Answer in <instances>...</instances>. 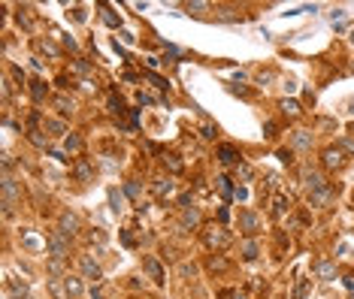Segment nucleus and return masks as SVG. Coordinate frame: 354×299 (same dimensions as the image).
Here are the masks:
<instances>
[{"label": "nucleus", "mask_w": 354, "mask_h": 299, "mask_svg": "<svg viewBox=\"0 0 354 299\" xmlns=\"http://www.w3.org/2000/svg\"><path fill=\"white\" fill-rule=\"evenodd\" d=\"M151 191H155V197H170V194H173V182H170V178H158V182L151 185Z\"/></svg>", "instance_id": "nucleus-20"}, {"label": "nucleus", "mask_w": 354, "mask_h": 299, "mask_svg": "<svg viewBox=\"0 0 354 299\" xmlns=\"http://www.w3.org/2000/svg\"><path fill=\"white\" fill-rule=\"evenodd\" d=\"M276 157H279L282 163H294V151H291V148H279V151H276Z\"/></svg>", "instance_id": "nucleus-39"}, {"label": "nucleus", "mask_w": 354, "mask_h": 299, "mask_svg": "<svg viewBox=\"0 0 354 299\" xmlns=\"http://www.w3.org/2000/svg\"><path fill=\"white\" fill-rule=\"evenodd\" d=\"M109 112H112V115H118V118L124 115V103H121V97L109 94Z\"/></svg>", "instance_id": "nucleus-32"}, {"label": "nucleus", "mask_w": 354, "mask_h": 299, "mask_svg": "<svg viewBox=\"0 0 354 299\" xmlns=\"http://www.w3.org/2000/svg\"><path fill=\"white\" fill-rule=\"evenodd\" d=\"M124 194H127L130 200H136V197H139V185H136V182H127V185H124Z\"/></svg>", "instance_id": "nucleus-43"}, {"label": "nucleus", "mask_w": 354, "mask_h": 299, "mask_svg": "<svg viewBox=\"0 0 354 299\" xmlns=\"http://www.w3.org/2000/svg\"><path fill=\"white\" fill-rule=\"evenodd\" d=\"M9 73H12V79H18V82L24 85V70H18V67H9Z\"/></svg>", "instance_id": "nucleus-44"}, {"label": "nucleus", "mask_w": 354, "mask_h": 299, "mask_svg": "<svg viewBox=\"0 0 354 299\" xmlns=\"http://www.w3.org/2000/svg\"><path fill=\"white\" fill-rule=\"evenodd\" d=\"M30 97H33L36 103H42V100H45V82L33 79V82H30Z\"/></svg>", "instance_id": "nucleus-24"}, {"label": "nucleus", "mask_w": 354, "mask_h": 299, "mask_svg": "<svg viewBox=\"0 0 354 299\" xmlns=\"http://www.w3.org/2000/svg\"><path fill=\"white\" fill-rule=\"evenodd\" d=\"M312 142H315V136H312L309 130H294V133H291V145H294L297 151H312Z\"/></svg>", "instance_id": "nucleus-8"}, {"label": "nucleus", "mask_w": 354, "mask_h": 299, "mask_svg": "<svg viewBox=\"0 0 354 299\" xmlns=\"http://www.w3.org/2000/svg\"><path fill=\"white\" fill-rule=\"evenodd\" d=\"M264 130H267L264 136H276V124H273V121H267V124H264Z\"/></svg>", "instance_id": "nucleus-47"}, {"label": "nucleus", "mask_w": 354, "mask_h": 299, "mask_svg": "<svg viewBox=\"0 0 354 299\" xmlns=\"http://www.w3.org/2000/svg\"><path fill=\"white\" fill-rule=\"evenodd\" d=\"M73 172H76V178H79V182H91V178H94V169H91V163H88V160H79Z\"/></svg>", "instance_id": "nucleus-16"}, {"label": "nucleus", "mask_w": 354, "mask_h": 299, "mask_svg": "<svg viewBox=\"0 0 354 299\" xmlns=\"http://www.w3.org/2000/svg\"><path fill=\"white\" fill-rule=\"evenodd\" d=\"M236 175H239L242 182H251V166H248V163H239V166H236Z\"/></svg>", "instance_id": "nucleus-40"}, {"label": "nucleus", "mask_w": 354, "mask_h": 299, "mask_svg": "<svg viewBox=\"0 0 354 299\" xmlns=\"http://www.w3.org/2000/svg\"><path fill=\"white\" fill-rule=\"evenodd\" d=\"M100 9H103V21H106L109 27H121V18H118V15L109 9V6H100Z\"/></svg>", "instance_id": "nucleus-29"}, {"label": "nucleus", "mask_w": 354, "mask_h": 299, "mask_svg": "<svg viewBox=\"0 0 354 299\" xmlns=\"http://www.w3.org/2000/svg\"><path fill=\"white\" fill-rule=\"evenodd\" d=\"M45 130H48L52 136H67V133H70V130H67V124H64V121H58V118H48V121H45Z\"/></svg>", "instance_id": "nucleus-19"}, {"label": "nucleus", "mask_w": 354, "mask_h": 299, "mask_svg": "<svg viewBox=\"0 0 354 299\" xmlns=\"http://www.w3.org/2000/svg\"><path fill=\"white\" fill-rule=\"evenodd\" d=\"M239 230L248 233V236H255V233L261 230V218H258L255 212H239Z\"/></svg>", "instance_id": "nucleus-9"}, {"label": "nucleus", "mask_w": 354, "mask_h": 299, "mask_svg": "<svg viewBox=\"0 0 354 299\" xmlns=\"http://www.w3.org/2000/svg\"><path fill=\"white\" fill-rule=\"evenodd\" d=\"M348 39H351V42H354V30H351V33H348Z\"/></svg>", "instance_id": "nucleus-51"}, {"label": "nucleus", "mask_w": 354, "mask_h": 299, "mask_svg": "<svg viewBox=\"0 0 354 299\" xmlns=\"http://www.w3.org/2000/svg\"><path fill=\"white\" fill-rule=\"evenodd\" d=\"M64 287H67V296H70V299H79V296H82V281H79V278L64 275Z\"/></svg>", "instance_id": "nucleus-14"}, {"label": "nucleus", "mask_w": 354, "mask_h": 299, "mask_svg": "<svg viewBox=\"0 0 354 299\" xmlns=\"http://www.w3.org/2000/svg\"><path fill=\"white\" fill-rule=\"evenodd\" d=\"M321 163H324L327 169H339V166L345 163V157H342V148H339V145H336V148H333V145H330V148H324V154H321Z\"/></svg>", "instance_id": "nucleus-6"}, {"label": "nucleus", "mask_w": 354, "mask_h": 299, "mask_svg": "<svg viewBox=\"0 0 354 299\" xmlns=\"http://www.w3.org/2000/svg\"><path fill=\"white\" fill-rule=\"evenodd\" d=\"M300 178H303V185L309 188V194H312V191H321V188H327L324 175H321L318 169H312V166H303V169H300Z\"/></svg>", "instance_id": "nucleus-5"}, {"label": "nucleus", "mask_w": 354, "mask_h": 299, "mask_svg": "<svg viewBox=\"0 0 354 299\" xmlns=\"http://www.w3.org/2000/svg\"><path fill=\"white\" fill-rule=\"evenodd\" d=\"M279 109H282V112H285V115H291V118H297V115H300V112H303V109H300V103H297V100H282V103H279Z\"/></svg>", "instance_id": "nucleus-25"}, {"label": "nucleus", "mask_w": 354, "mask_h": 299, "mask_svg": "<svg viewBox=\"0 0 354 299\" xmlns=\"http://www.w3.org/2000/svg\"><path fill=\"white\" fill-rule=\"evenodd\" d=\"M242 257L245 260H258V242L255 239H245L242 242Z\"/></svg>", "instance_id": "nucleus-27"}, {"label": "nucleus", "mask_w": 354, "mask_h": 299, "mask_svg": "<svg viewBox=\"0 0 354 299\" xmlns=\"http://www.w3.org/2000/svg\"><path fill=\"white\" fill-rule=\"evenodd\" d=\"M82 145H85V142H82L79 133H67V136H64V148H67V151H82Z\"/></svg>", "instance_id": "nucleus-22"}, {"label": "nucleus", "mask_w": 354, "mask_h": 299, "mask_svg": "<svg viewBox=\"0 0 354 299\" xmlns=\"http://www.w3.org/2000/svg\"><path fill=\"white\" fill-rule=\"evenodd\" d=\"M179 227H182V230H197V227H200V212H197L194 206L182 209V221H179Z\"/></svg>", "instance_id": "nucleus-12"}, {"label": "nucleus", "mask_w": 354, "mask_h": 299, "mask_svg": "<svg viewBox=\"0 0 354 299\" xmlns=\"http://www.w3.org/2000/svg\"><path fill=\"white\" fill-rule=\"evenodd\" d=\"M27 139H30V142L36 145V148H45V136H42V133H39L36 127H30V130H27Z\"/></svg>", "instance_id": "nucleus-34"}, {"label": "nucleus", "mask_w": 354, "mask_h": 299, "mask_svg": "<svg viewBox=\"0 0 354 299\" xmlns=\"http://www.w3.org/2000/svg\"><path fill=\"white\" fill-rule=\"evenodd\" d=\"M339 148L348 151V154L354 157V136H342V139H339Z\"/></svg>", "instance_id": "nucleus-41"}, {"label": "nucleus", "mask_w": 354, "mask_h": 299, "mask_svg": "<svg viewBox=\"0 0 354 299\" xmlns=\"http://www.w3.org/2000/svg\"><path fill=\"white\" fill-rule=\"evenodd\" d=\"M109 203H112V209L118 212V209H124V194H118L115 188H109Z\"/></svg>", "instance_id": "nucleus-35"}, {"label": "nucleus", "mask_w": 354, "mask_h": 299, "mask_svg": "<svg viewBox=\"0 0 354 299\" xmlns=\"http://www.w3.org/2000/svg\"><path fill=\"white\" fill-rule=\"evenodd\" d=\"M209 269H212V272H227V269H230V263H227L221 254H215V257H209Z\"/></svg>", "instance_id": "nucleus-28"}, {"label": "nucleus", "mask_w": 354, "mask_h": 299, "mask_svg": "<svg viewBox=\"0 0 354 299\" xmlns=\"http://www.w3.org/2000/svg\"><path fill=\"white\" fill-rule=\"evenodd\" d=\"M48 269H52V272H61V269H64V263H61V260H52V263H48Z\"/></svg>", "instance_id": "nucleus-49"}, {"label": "nucleus", "mask_w": 354, "mask_h": 299, "mask_svg": "<svg viewBox=\"0 0 354 299\" xmlns=\"http://www.w3.org/2000/svg\"><path fill=\"white\" fill-rule=\"evenodd\" d=\"M218 160H221L224 166H239V163H242V157H239V151H236L233 145H218Z\"/></svg>", "instance_id": "nucleus-10"}, {"label": "nucleus", "mask_w": 354, "mask_h": 299, "mask_svg": "<svg viewBox=\"0 0 354 299\" xmlns=\"http://www.w3.org/2000/svg\"><path fill=\"white\" fill-rule=\"evenodd\" d=\"M209 9V3H203V0H197V3H188V12H194V15H200V12H206Z\"/></svg>", "instance_id": "nucleus-42"}, {"label": "nucleus", "mask_w": 354, "mask_h": 299, "mask_svg": "<svg viewBox=\"0 0 354 299\" xmlns=\"http://www.w3.org/2000/svg\"><path fill=\"white\" fill-rule=\"evenodd\" d=\"M161 160H164V166H170V172H182V160L176 154H164Z\"/></svg>", "instance_id": "nucleus-33"}, {"label": "nucleus", "mask_w": 354, "mask_h": 299, "mask_svg": "<svg viewBox=\"0 0 354 299\" xmlns=\"http://www.w3.org/2000/svg\"><path fill=\"white\" fill-rule=\"evenodd\" d=\"M9 290H12V296H15V299H30V290H27V284H18L15 278H9Z\"/></svg>", "instance_id": "nucleus-23"}, {"label": "nucleus", "mask_w": 354, "mask_h": 299, "mask_svg": "<svg viewBox=\"0 0 354 299\" xmlns=\"http://www.w3.org/2000/svg\"><path fill=\"white\" fill-rule=\"evenodd\" d=\"M73 18L76 21H85V9H73Z\"/></svg>", "instance_id": "nucleus-50"}, {"label": "nucleus", "mask_w": 354, "mask_h": 299, "mask_svg": "<svg viewBox=\"0 0 354 299\" xmlns=\"http://www.w3.org/2000/svg\"><path fill=\"white\" fill-rule=\"evenodd\" d=\"M233 197H236V200H245V197H248V191H245V188H242V185H239V188H236V194H233Z\"/></svg>", "instance_id": "nucleus-48"}, {"label": "nucleus", "mask_w": 354, "mask_h": 299, "mask_svg": "<svg viewBox=\"0 0 354 299\" xmlns=\"http://www.w3.org/2000/svg\"><path fill=\"white\" fill-rule=\"evenodd\" d=\"M288 209H291V197H282V194H279V197H276V203H273V218L279 221Z\"/></svg>", "instance_id": "nucleus-18"}, {"label": "nucleus", "mask_w": 354, "mask_h": 299, "mask_svg": "<svg viewBox=\"0 0 354 299\" xmlns=\"http://www.w3.org/2000/svg\"><path fill=\"white\" fill-rule=\"evenodd\" d=\"M82 275L91 278V281H100V266H97L91 257H82Z\"/></svg>", "instance_id": "nucleus-13"}, {"label": "nucleus", "mask_w": 354, "mask_h": 299, "mask_svg": "<svg viewBox=\"0 0 354 299\" xmlns=\"http://www.w3.org/2000/svg\"><path fill=\"white\" fill-rule=\"evenodd\" d=\"M64 236H76L79 230H82V221H79V215H73V212H64L61 215V227H58Z\"/></svg>", "instance_id": "nucleus-7"}, {"label": "nucleus", "mask_w": 354, "mask_h": 299, "mask_svg": "<svg viewBox=\"0 0 354 299\" xmlns=\"http://www.w3.org/2000/svg\"><path fill=\"white\" fill-rule=\"evenodd\" d=\"M58 36L64 39V45H67V48H76V39H73V36H64V33H58Z\"/></svg>", "instance_id": "nucleus-45"}, {"label": "nucleus", "mask_w": 354, "mask_h": 299, "mask_svg": "<svg viewBox=\"0 0 354 299\" xmlns=\"http://www.w3.org/2000/svg\"><path fill=\"white\" fill-rule=\"evenodd\" d=\"M215 188L221 191V197H224V200H230V197L236 194V188L230 185V178H227V175H218V178H215Z\"/></svg>", "instance_id": "nucleus-17"}, {"label": "nucleus", "mask_w": 354, "mask_h": 299, "mask_svg": "<svg viewBox=\"0 0 354 299\" xmlns=\"http://www.w3.org/2000/svg\"><path fill=\"white\" fill-rule=\"evenodd\" d=\"M336 194H339V188H333V185H327V188H321V191H312V194H309V206L327 209V206L336 200Z\"/></svg>", "instance_id": "nucleus-3"}, {"label": "nucleus", "mask_w": 354, "mask_h": 299, "mask_svg": "<svg viewBox=\"0 0 354 299\" xmlns=\"http://www.w3.org/2000/svg\"><path fill=\"white\" fill-rule=\"evenodd\" d=\"M200 136H203V139H215V136H218V127H215V124H209V121H206V124H203V127H200Z\"/></svg>", "instance_id": "nucleus-36"}, {"label": "nucleus", "mask_w": 354, "mask_h": 299, "mask_svg": "<svg viewBox=\"0 0 354 299\" xmlns=\"http://www.w3.org/2000/svg\"><path fill=\"white\" fill-rule=\"evenodd\" d=\"M45 251H48L55 260H64V257L70 254V239H67L61 230H52L48 239H45Z\"/></svg>", "instance_id": "nucleus-2"}, {"label": "nucleus", "mask_w": 354, "mask_h": 299, "mask_svg": "<svg viewBox=\"0 0 354 299\" xmlns=\"http://www.w3.org/2000/svg\"><path fill=\"white\" fill-rule=\"evenodd\" d=\"M36 48H39V51H48L52 57H61V48H58V45H52L48 39H36Z\"/></svg>", "instance_id": "nucleus-30"}, {"label": "nucleus", "mask_w": 354, "mask_h": 299, "mask_svg": "<svg viewBox=\"0 0 354 299\" xmlns=\"http://www.w3.org/2000/svg\"><path fill=\"white\" fill-rule=\"evenodd\" d=\"M55 109H58L61 115H70V112H73V100H67V97H55Z\"/></svg>", "instance_id": "nucleus-31"}, {"label": "nucleus", "mask_w": 354, "mask_h": 299, "mask_svg": "<svg viewBox=\"0 0 354 299\" xmlns=\"http://www.w3.org/2000/svg\"><path fill=\"white\" fill-rule=\"evenodd\" d=\"M73 70H76L79 76H88V73H91V64H85L82 57H76V61H73Z\"/></svg>", "instance_id": "nucleus-37"}, {"label": "nucleus", "mask_w": 354, "mask_h": 299, "mask_svg": "<svg viewBox=\"0 0 354 299\" xmlns=\"http://www.w3.org/2000/svg\"><path fill=\"white\" fill-rule=\"evenodd\" d=\"M309 284H312V278H297V287H294L291 299H306L309 296Z\"/></svg>", "instance_id": "nucleus-21"}, {"label": "nucleus", "mask_w": 354, "mask_h": 299, "mask_svg": "<svg viewBox=\"0 0 354 299\" xmlns=\"http://www.w3.org/2000/svg\"><path fill=\"white\" fill-rule=\"evenodd\" d=\"M142 269L148 272V278H151L155 284H164V281H167V278H164V266H161L155 257H145V260H142Z\"/></svg>", "instance_id": "nucleus-11"}, {"label": "nucleus", "mask_w": 354, "mask_h": 299, "mask_svg": "<svg viewBox=\"0 0 354 299\" xmlns=\"http://www.w3.org/2000/svg\"><path fill=\"white\" fill-rule=\"evenodd\" d=\"M145 79H151V82H155V85H158L161 91H167V88H170V82H167L164 76H155V73H145Z\"/></svg>", "instance_id": "nucleus-38"}, {"label": "nucleus", "mask_w": 354, "mask_h": 299, "mask_svg": "<svg viewBox=\"0 0 354 299\" xmlns=\"http://www.w3.org/2000/svg\"><path fill=\"white\" fill-rule=\"evenodd\" d=\"M48 290L55 299H70L67 296V287H61V278H48Z\"/></svg>", "instance_id": "nucleus-26"}, {"label": "nucleus", "mask_w": 354, "mask_h": 299, "mask_svg": "<svg viewBox=\"0 0 354 299\" xmlns=\"http://www.w3.org/2000/svg\"><path fill=\"white\" fill-rule=\"evenodd\" d=\"M203 242L209 248H227L230 245V233H224L221 227H206L203 230Z\"/></svg>", "instance_id": "nucleus-4"}, {"label": "nucleus", "mask_w": 354, "mask_h": 299, "mask_svg": "<svg viewBox=\"0 0 354 299\" xmlns=\"http://www.w3.org/2000/svg\"><path fill=\"white\" fill-rule=\"evenodd\" d=\"M351 70H354V67H351Z\"/></svg>", "instance_id": "nucleus-52"}, {"label": "nucleus", "mask_w": 354, "mask_h": 299, "mask_svg": "<svg viewBox=\"0 0 354 299\" xmlns=\"http://www.w3.org/2000/svg\"><path fill=\"white\" fill-rule=\"evenodd\" d=\"M21 200V188H18V182L9 175V172H3V215H12V206Z\"/></svg>", "instance_id": "nucleus-1"}, {"label": "nucleus", "mask_w": 354, "mask_h": 299, "mask_svg": "<svg viewBox=\"0 0 354 299\" xmlns=\"http://www.w3.org/2000/svg\"><path fill=\"white\" fill-rule=\"evenodd\" d=\"M315 275L324 278V281H330V278H336V266L327 263V260H321V263H315Z\"/></svg>", "instance_id": "nucleus-15"}, {"label": "nucleus", "mask_w": 354, "mask_h": 299, "mask_svg": "<svg viewBox=\"0 0 354 299\" xmlns=\"http://www.w3.org/2000/svg\"><path fill=\"white\" fill-rule=\"evenodd\" d=\"M136 100H139V103H155V97H151V94H142V91L136 94Z\"/></svg>", "instance_id": "nucleus-46"}]
</instances>
